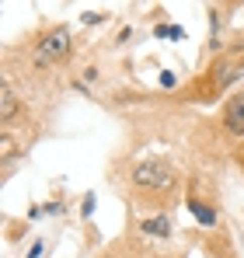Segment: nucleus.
I'll return each mask as SVG.
<instances>
[{
  "label": "nucleus",
  "mask_w": 244,
  "mask_h": 258,
  "mask_svg": "<svg viewBox=\"0 0 244 258\" xmlns=\"http://www.w3.org/2000/svg\"><path fill=\"white\" fill-rule=\"evenodd\" d=\"M133 181H136V188L161 192V188H171L174 171H171L164 161H143V164H136V168H133Z\"/></svg>",
  "instance_id": "f257e3e1"
},
{
  "label": "nucleus",
  "mask_w": 244,
  "mask_h": 258,
  "mask_svg": "<svg viewBox=\"0 0 244 258\" xmlns=\"http://www.w3.org/2000/svg\"><path fill=\"white\" fill-rule=\"evenodd\" d=\"M70 52V32L67 28H52L45 39L39 42V67H45V63H52V59H63Z\"/></svg>",
  "instance_id": "f03ea898"
},
{
  "label": "nucleus",
  "mask_w": 244,
  "mask_h": 258,
  "mask_svg": "<svg viewBox=\"0 0 244 258\" xmlns=\"http://www.w3.org/2000/svg\"><path fill=\"white\" fill-rule=\"evenodd\" d=\"M223 126H227V133H234V136H244V91H241V94H234V98L227 101Z\"/></svg>",
  "instance_id": "7ed1b4c3"
},
{
  "label": "nucleus",
  "mask_w": 244,
  "mask_h": 258,
  "mask_svg": "<svg viewBox=\"0 0 244 258\" xmlns=\"http://www.w3.org/2000/svg\"><path fill=\"white\" fill-rule=\"evenodd\" d=\"M14 112H18V98H14L11 84H4L0 87V122H11Z\"/></svg>",
  "instance_id": "20e7f679"
},
{
  "label": "nucleus",
  "mask_w": 244,
  "mask_h": 258,
  "mask_svg": "<svg viewBox=\"0 0 244 258\" xmlns=\"http://www.w3.org/2000/svg\"><path fill=\"white\" fill-rule=\"evenodd\" d=\"M140 230L143 234H154V237H167L171 234V223H167V216H154V220H143Z\"/></svg>",
  "instance_id": "39448f33"
},
{
  "label": "nucleus",
  "mask_w": 244,
  "mask_h": 258,
  "mask_svg": "<svg viewBox=\"0 0 244 258\" xmlns=\"http://www.w3.org/2000/svg\"><path fill=\"white\" fill-rule=\"evenodd\" d=\"M192 213L199 216V223H206V227H213V223H216V213H213L206 203H192Z\"/></svg>",
  "instance_id": "423d86ee"
},
{
  "label": "nucleus",
  "mask_w": 244,
  "mask_h": 258,
  "mask_svg": "<svg viewBox=\"0 0 244 258\" xmlns=\"http://www.w3.org/2000/svg\"><path fill=\"white\" fill-rule=\"evenodd\" d=\"M237 164H241V168H244V147H241V150H237Z\"/></svg>",
  "instance_id": "0eeeda50"
}]
</instances>
